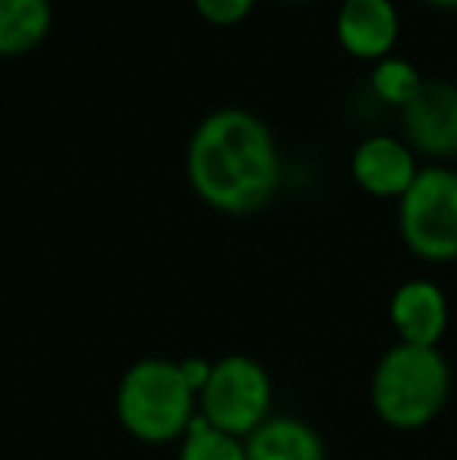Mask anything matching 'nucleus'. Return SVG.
<instances>
[{
  "label": "nucleus",
  "mask_w": 457,
  "mask_h": 460,
  "mask_svg": "<svg viewBox=\"0 0 457 460\" xmlns=\"http://www.w3.org/2000/svg\"><path fill=\"white\" fill-rule=\"evenodd\" d=\"M189 182L198 198L223 213H254L279 188L273 132L248 110H216L189 145Z\"/></svg>",
  "instance_id": "1"
},
{
  "label": "nucleus",
  "mask_w": 457,
  "mask_h": 460,
  "mask_svg": "<svg viewBox=\"0 0 457 460\" xmlns=\"http://www.w3.org/2000/svg\"><path fill=\"white\" fill-rule=\"evenodd\" d=\"M452 369L439 348L395 345L373 373V411L395 429H420L442 413Z\"/></svg>",
  "instance_id": "2"
},
{
  "label": "nucleus",
  "mask_w": 457,
  "mask_h": 460,
  "mask_svg": "<svg viewBox=\"0 0 457 460\" xmlns=\"http://www.w3.org/2000/svg\"><path fill=\"white\" fill-rule=\"evenodd\" d=\"M195 398L182 369L172 360L147 358L122 376L119 385V420L141 442H172L185 436L195 420Z\"/></svg>",
  "instance_id": "3"
},
{
  "label": "nucleus",
  "mask_w": 457,
  "mask_h": 460,
  "mask_svg": "<svg viewBox=\"0 0 457 460\" xmlns=\"http://www.w3.org/2000/svg\"><path fill=\"white\" fill-rule=\"evenodd\" d=\"M401 238L414 254L445 263L457 257V170L426 166L401 194Z\"/></svg>",
  "instance_id": "4"
},
{
  "label": "nucleus",
  "mask_w": 457,
  "mask_h": 460,
  "mask_svg": "<svg viewBox=\"0 0 457 460\" xmlns=\"http://www.w3.org/2000/svg\"><path fill=\"white\" fill-rule=\"evenodd\" d=\"M201 417L229 436H250L267 423L273 385L257 360L232 354L210 369L207 385L201 388Z\"/></svg>",
  "instance_id": "5"
},
{
  "label": "nucleus",
  "mask_w": 457,
  "mask_h": 460,
  "mask_svg": "<svg viewBox=\"0 0 457 460\" xmlns=\"http://www.w3.org/2000/svg\"><path fill=\"white\" fill-rule=\"evenodd\" d=\"M404 132L423 154L457 151V85L445 79H423L404 103Z\"/></svg>",
  "instance_id": "6"
},
{
  "label": "nucleus",
  "mask_w": 457,
  "mask_h": 460,
  "mask_svg": "<svg viewBox=\"0 0 457 460\" xmlns=\"http://www.w3.org/2000/svg\"><path fill=\"white\" fill-rule=\"evenodd\" d=\"M389 314H391V326L398 329L404 345L435 348L448 326L445 295H442L439 285L426 282V279L404 282L401 288L391 295Z\"/></svg>",
  "instance_id": "7"
},
{
  "label": "nucleus",
  "mask_w": 457,
  "mask_h": 460,
  "mask_svg": "<svg viewBox=\"0 0 457 460\" xmlns=\"http://www.w3.org/2000/svg\"><path fill=\"white\" fill-rule=\"evenodd\" d=\"M351 172L360 188H366L370 194H379V198L398 194L401 198L420 170H417L408 145L389 138V135H373V138L360 141V147L354 151Z\"/></svg>",
  "instance_id": "8"
},
{
  "label": "nucleus",
  "mask_w": 457,
  "mask_h": 460,
  "mask_svg": "<svg viewBox=\"0 0 457 460\" xmlns=\"http://www.w3.org/2000/svg\"><path fill=\"white\" fill-rule=\"evenodd\" d=\"M338 41L354 57H382L398 38V13L391 0H345L338 10Z\"/></svg>",
  "instance_id": "9"
},
{
  "label": "nucleus",
  "mask_w": 457,
  "mask_h": 460,
  "mask_svg": "<svg viewBox=\"0 0 457 460\" xmlns=\"http://www.w3.org/2000/svg\"><path fill=\"white\" fill-rule=\"evenodd\" d=\"M248 460H326L320 436L307 423L292 417L267 420L244 442Z\"/></svg>",
  "instance_id": "10"
},
{
  "label": "nucleus",
  "mask_w": 457,
  "mask_h": 460,
  "mask_svg": "<svg viewBox=\"0 0 457 460\" xmlns=\"http://www.w3.org/2000/svg\"><path fill=\"white\" fill-rule=\"evenodd\" d=\"M50 22V0H0V57L35 50L48 38Z\"/></svg>",
  "instance_id": "11"
},
{
  "label": "nucleus",
  "mask_w": 457,
  "mask_h": 460,
  "mask_svg": "<svg viewBox=\"0 0 457 460\" xmlns=\"http://www.w3.org/2000/svg\"><path fill=\"white\" fill-rule=\"evenodd\" d=\"M179 460H248V451L238 436H229V432L210 426L204 417H195L185 432Z\"/></svg>",
  "instance_id": "12"
},
{
  "label": "nucleus",
  "mask_w": 457,
  "mask_h": 460,
  "mask_svg": "<svg viewBox=\"0 0 457 460\" xmlns=\"http://www.w3.org/2000/svg\"><path fill=\"white\" fill-rule=\"evenodd\" d=\"M420 82L423 79L417 75V69L408 60H395V57L382 60L373 69V88H376V94L389 103H398V107H404L410 101V94L417 92Z\"/></svg>",
  "instance_id": "13"
},
{
  "label": "nucleus",
  "mask_w": 457,
  "mask_h": 460,
  "mask_svg": "<svg viewBox=\"0 0 457 460\" xmlns=\"http://www.w3.org/2000/svg\"><path fill=\"white\" fill-rule=\"evenodd\" d=\"M198 13L214 25H235L248 19L254 10V0H195Z\"/></svg>",
  "instance_id": "14"
},
{
  "label": "nucleus",
  "mask_w": 457,
  "mask_h": 460,
  "mask_svg": "<svg viewBox=\"0 0 457 460\" xmlns=\"http://www.w3.org/2000/svg\"><path fill=\"white\" fill-rule=\"evenodd\" d=\"M179 369H182V376H185V382L191 385V392L201 394V388L207 385V379H210V369H214V364H207V360H198V358H189V360H182V364H179Z\"/></svg>",
  "instance_id": "15"
},
{
  "label": "nucleus",
  "mask_w": 457,
  "mask_h": 460,
  "mask_svg": "<svg viewBox=\"0 0 457 460\" xmlns=\"http://www.w3.org/2000/svg\"><path fill=\"white\" fill-rule=\"evenodd\" d=\"M429 4H435V6H457V0H429Z\"/></svg>",
  "instance_id": "16"
},
{
  "label": "nucleus",
  "mask_w": 457,
  "mask_h": 460,
  "mask_svg": "<svg viewBox=\"0 0 457 460\" xmlns=\"http://www.w3.org/2000/svg\"><path fill=\"white\" fill-rule=\"evenodd\" d=\"M288 4H304V0H288Z\"/></svg>",
  "instance_id": "17"
}]
</instances>
